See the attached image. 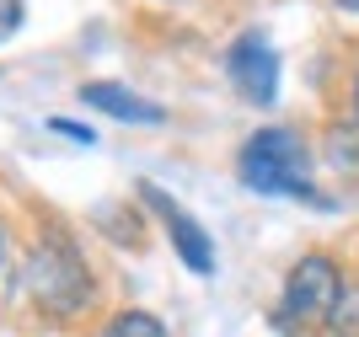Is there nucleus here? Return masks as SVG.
<instances>
[{"mask_svg": "<svg viewBox=\"0 0 359 337\" xmlns=\"http://www.w3.org/2000/svg\"><path fill=\"white\" fill-rule=\"evenodd\" d=\"M344 273L327 263V257H300L295 273L285 284V316L295 322H332L338 305H344Z\"/></svg>", "mask_w": 359, "mask_h": 337, "instance_id": "7ed1b4c3", "label": "nucleus"}, {"mask_svg": "<svg viewBox=\"0 0 359 337\" xmlns=\"http://www.w3.org/2000/svg\"><path fill=\"white\" fill-rule=\"evenodd\" d=\"M102 337H166V332H161V322H156V316H145V310H123V316H113V322H107Z\"/></svg>", "mask_w": 359, "mask_h": 337, "instance_id": "0eeeda50", "label": "nucleus"}, {"mask_svg": "<svg viewBox=\"0 0 359 337\" xmlns=\"http://www.w3.org/2000/svg\"><path fill=\"white\" fill-rule=\"evenodd\" d=\"M225 75H231V86H236L247 102L269 107L273 97H279V54H273L269 32L263 27L241 32L236 43H231V54H225Z\"/></svg>", "mask_w": 359, "mask_h": 337, "instance_id": "20e7f679", "label": "nucleus"}, {"mask_svg": "<svg viewBox=\"0 0 359 337\" xmlns=\"http://www.w3.org/2000/svg\"><path fill=\"white\" fill-rule=\"evenodd\" d=\"M54 129L70 134V139H81V145H91V129H81V123H65V118H54Z\"/></svg>", "mask_w": 359, "mask_h": 337, "instance_id": "1a4fd4ad", "label": "nucleus"}, {"mask_svg": "<svg viewBox=\"0 0 359 337\" xmlns=\"http://www.w3.org/2000/svg\"><path fill=\"white\" fill-rule=\"evenodd\" d=\"M27 289L32 300L43 310H54V316H70V310H81L91 300V273L86 263L70 252V241H43V247L32 252V263H27Z\"/></svg>", "mask_w": 359, "mask_h": 337, "instance_id": "f03ea898", "label": "nucleus"}, {"mask_svg": "<svg viewBox=\"0 0 359 337\" xmlns=\"http://www.w3.org/2000/svg\"><path fill=\"white\" fill-rule=\"evenodd\" d=\"M140 198H145V204L166 220V231H172V247H177L182 263L194 268V273H215V247H210V235H204V225H198L194 214H188V209L172 198V193L156 188V182H145V188H140Z\"/></svg>", "mask_w": 359, "mask_h": 337, "instance_id": "39448f33", "label": "nucleus"}, {"mask_svg": "<svg viewBox=\"0 0 359 337\" xmlns=\"http://www.w3.org/2000/svg\"><path fill=\"white\" fill-rule=\"evenodd\" d=\"M241 182L257 193H290V198L327 209V198L311 188V156L295 129H257L241 145Z\"/></svg>", "mask_w": 359, "mask_h": 337, "instance_id": "f257e3e1", "label": "nucleus"}, {"mask_svg": "<svg viewBox=\"0 0 359 337\" xmlns=\"http://www.w3.org/2000/svg\"><path fill=\"white\" fill-rule=\"evenodd\" d=\"M0 257H6V235H0Z\"/></svg>", "mask_w": 359, "mask_h": 337, "instance_id": "9b49d317", "label": "nucleus"}, {"mask_svg": "<svg viewBox=\"0 0 359 337\" xmlns=\"http://www.w3.org/2000/svg\"><path fill=\"white\" fill-rule=\"evenodd\" d=\"M22 27V0H0V43Z\"/></svg>", "mask_w": 359, "mask_h": 337, "instance_id": "6e6552de", "label": "nucleus"}, {"mask_svg": "<svg viewBox=\"0 0 359 337\" xmlns=\"http://www.w3.org/2000/svg\"><path fill=\"white\" fill-rule=\"evenodd\" d=\"M354 107H359V86H354Z\"/></svg>", "mask_w": 359, "mask_h": 337, "instance_id": "f8f14e48", "label": "nucleus"}, {"mask_svg": "<svg viewBox=\"0 0 359 337\" xmlns=\"http://www.w3.org/2000/svg\"><path fill=\"white\" fill-rule=\"evenodd\" d=\"M338 6H344V11H359V0H338Z\"/></svg>", "mask_w": 359, "mask_h": 337, "instance_id": "9d476101", "label": "nucleus"}, {"mask_svg": "<svg viewBox=\"0 0 359 337\" xmlns=\"http://www.w3.org/2000/svg\"><path fill=\"white\" fill-rule=\"evenodd\" d=\"M91 107H102V113H113V118H123V123H161V107L156 102H145V97H135V91H123V86H86L81 91Z\"/></svg>", "mask_w": 359, "mask_h": 337, "instance_id": "423d86ee", "label": "nucleus"}]
</instances>
